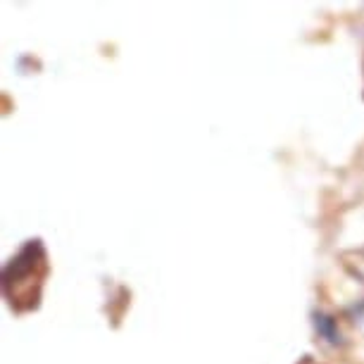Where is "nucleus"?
I'll list each match as a JSON object with an SVG mask.
<instances>
[{
	"instance_id": "1",
	"label": "nucleus",
	"mask_w": 364,
	"mask_h": 364,
	"mask_svg": "<svg viewBox=\"0 0 364 364\" xmlns=\"http://www.w3.org/2000/svg\"><path fill=\"white\" fill-rule=\"evenodd\" d=\"M46 272L43 262V248L38 240L26 243V248L19 252L15 259H10V264L5 267V293L12 291L8 298L12 305L22 307V300L26 298V305H36L38 291H33V286H41V277Z\"/></svg>"
}]
</instances>
